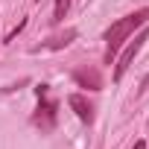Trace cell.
<instances>
[{"label":"cell","mask_w":149,"mask_h":149,"mask_svg":"<svg viewBox=\"0 0 149 149\" xmlns=\"http://www.w3.org/2000/svg\"><path fill=\"white\" fill-rule=\"evenodd\" d=\"M146 21H149V6H146V9H137V12H132V15H126V18H120L117 24H111V26L105 29V35H102V38H105V47H108V50H105V61H111V58L117 56V50H120V47L134 35V29H140Z\"/></svg>","instance_id":"obj_1"},{"label":"cell","mask_w":149,"mask_h":149,"mask_svg":"<svg viewBox=\"0 0 149 149\" xmlns=\"http://www.w3.org/2000/svg\"><path fill=\"white\" fill-rule=\"evenodd\" d=\"M47 88L50 85H38L35 94H38V111L32 117L35 126H41V132H50L56 126V114H58V102L56 100H47Z\"/></svg>","instance_id":"obj_2"},{"label":"cell","mask_w":149,"mask_h":149,"mask_svg":"<svg viewBox=\"0 0 149 149\" xmlns=\"http://www.w3.org/2000/svg\"><path fill=\"white\" fill-rule=\"evenodd\" d=\"M146 38H149V29H140V32H137V35H134L129 44H126V50L120 53L117 67H114V82H120V79H123V73L132 67V61H134V56L140 53V47H143V41H146Z\"/></svg>","instance_id":"obj_3"},{"label":"cell","mask_w":149,"mask_h":149,"mask_svg":"<svg viewBox=\"0 0 149 149\" xmlns=\"http://www.w3.org/2000/svg\"><path fill=\"white\" fill-rule=\"evenodd\" d=\"M73 82L79 88H88V91H102V76L97 67H76L73 70Z\"/></svg>","instance_id":"obj_4"},{"label":"cell","mask_w":149,"mask_h":149,"mask_svg":"<svg viewBox=\"0 0 149 149\" xmlns=\"http://www.w3.org/2000/svg\"><path fill=\"white\" fill-rule=\"evenodd\" d=\"M67 105L73 108V114H76L82 123H94V105H91L82 94H70V97H67Z\"/></svg>","instance_id":"obj_5"},{"label":"cell","mask_w":149,"mask_h":149,"mask_svg":"<svg viewBox=\"0 0 149 149\" xmlns=\"http://www.w3.org/2000/svg\"><path fill=\"white\" fill-rule=\"evenodd\" d=\"M73 38H76V29H64V32H58V35L47 38L41 47H44V50H64V47H67ZM41 47H38V50H41Z\"/></svg>","instance_id":"obj_6"},{"label":"cell","mask_w":149,"mask_h":149,"mask_svg":"<svg viewBox=\"0 0 149 149\" xmlns=\"http://www.w3.org/2000/svg\"><path fill=\"white\" fill-rule=\"evenodd\" d=\"M132 149H146V140H137V143H134Z\"/></svg>","instance_id":"obj_7"}]
</instances>
